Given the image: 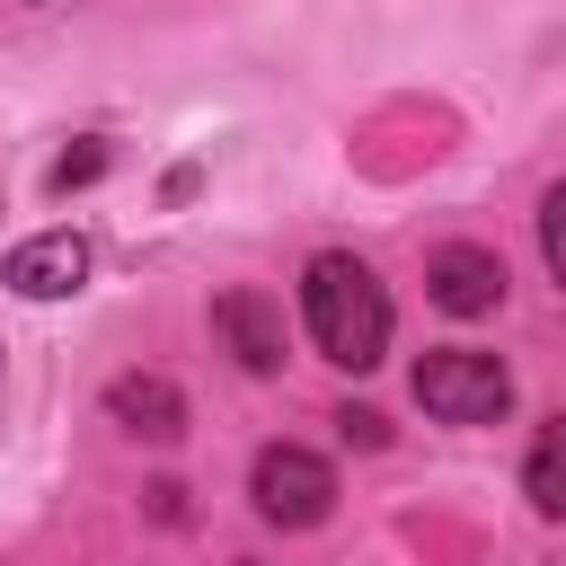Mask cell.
Wrapping results in <instances>:
<instances>
[{
	"label": "cell",
	"instance_id": "cell-1",
	"mask_svg": "<svg viewBox=\"0 0 566 566\" xmlns=\"http://www.w3.org/2000/svg\"><path fill=\"white\" fill-rule=\"evenodd\" d=\"M301 310H310V336H318L327 363L371 371L389 354V292H380V274L363 256H318L301 274Z\"/></svg>",
	"mask_w": 566,
	"mask_h": 566
},
{
	"label": "cell",
	"instance_id": "cell-4",
	"mask_svg": "<svg viewBox=\"0 0 566 566\" xmlns=\"http://www.w3.org/2000/svg\"><path fill=\"white\" fill-rule=\"evenodd\" d=\"M80 274H88V239H80V230H44V239L9 248V265H0V283L27 292V301H62V292H80Z\"/></svg>",
	"mask_w": 566,
	"mask_h": 566
},
{
	"label": "cell",
	"instance_id": "cell-7",
	"mask_svg": "<svg viewBox=\"0 0 566 566\" xmlns=\"http://www.w3.org/2000/svg\"><path fill=\"white\" fill-rule=\"evenodd\" d=\"M106 416H115L124 433H150V442H177V433H186V398H177L159 371H124V380L106 389Z\"/></svg>",
	"mask_w": 566,
	"mask_h": 566
},
{
	"label": "cell",
	"instance_id": "cell-2",
	"mask_svg": "<svg viewBox=\"0 0 566 566\" xmlns=\"http://www.w3.org/2000/svg\"><path fill=\"white\" fill-rule=\"evenodd\" d=\"M416 398L442 424H495L513 407V371L495 354H478V345H442V354L416 363Z\"/></svg>",
	"mask_w": 566,
	"mask_h": 566
},
{
	"label": "cell",
	"instance_id": "cell-11",
	"mask_svg": "<svg viewBox=\"0 0 566 566\" xmlns=\"http://www.w3.org/2000/svg\"><path fill=\"white\" fill-rule=\"evenodd\" d=\"M336 424H345V442H363V451H380V442H389V424H380L371 407H345Z\"/></svg>",
	"mask_w": 566,
	"mask_h": 566
},
{
	"label": "cell",
	"instance_id": "cell-5",
	"mask_svg": "<svg viewBox=\"0 0 566 566\" xmlns=\"http://www.w3.org/2000/svg\"><path fill=\"white\" fill-rule=\"evenodd\" d=\"M424 292H433V310L478 318V310L504 301V265H495V248H442V256L424 265Z\"/></svg>",
	"mask_w": 566,
	"mask_h": 566
},
{
	"label": "cell",
	"instance_id": "cell-10",
	"mask_svg": "<svg viewBox=\"0 0 566 566\" xmlns=\"http://www.w3.org/2000/svg\"><path fill=\"white\" fill-rule=\"evenodd\" d=\"M97 168H106V150H97V142H88V150H71V159L53 168V195H71V186H88Z\"/></svg>",
	"mask_w": 566,
	"mask_h": 566
},
{
	"label": "cell",
	"instance_id": "cell-8",
	"mask_svg": "<svg viewBox=\"0 0 566 566\" xmlns=\"http://www.w3.org/2000/svg\"><path fill=\"white\" fill-rule=\"evenodd\" d=\"M522 495H531L548 522H566V416L539 424V442H531V460H522Z\"/></svg>",
	"mask_w": 566,
	"mask_h": 566
},
{
	"label": "cell",
	"instance_id": "cell-9",
	"mask_svg": "<svg viewBox=\"0 0 566 566\" xmlns=\"http://www.w3.org/2000/svg\"><path fill=\"white\" fill-rule=\"evenodd\" d=\"M539 256H548V274L566 283V186H548V203H539Z\"/></svg>",
	"mask_w": 566,
	"mask_h": 566
},
{
	"label": "cell",
	"instance_id": "cell-3",
	"mask_svg": "<svg viewBox=\"0 0 566 566\" xmlns=\"http://www.w3.org/2000/svg\"><path fill=\"white\" fill-rule=\"evenodd\" d=\"M248 495H256V513H265V522L310 531V522H327V504H336V469H327L318 451H301V442H274V451H256Z\"/></svg>",
	"mask_w": 566,
	"mask_h": 566
},
{
	"label": "cell",
	"instance_id": "cell-6",
	"mask_svg": "<svg viewBox=\"0 0 566 566\" xmlns=\"http://www.w3.org/2000/svg\"><path fill=\"white\" fill-rule=\"evenodd\" d=\"M212 327L230 336V354H239V371H283V310H274L265 292H221V310H212Z\"/></svg>",
	"mask_w": 566,
	"mask_h": 566
}]
</instances>
